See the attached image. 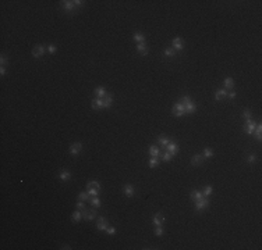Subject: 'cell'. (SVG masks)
<instances>
[{
    "label": "cell",
    "instance_id": "obj_1",
    "mask_svg": "<svg viewBox=\"0 0 262 250\" xmlns=\"http://www.w3.org/2000/svg\"><path fill=\"white\" fill-rule=\"evenodd\" d=\"M87 192H88V194H91V196H98L99 192H101V185H99V182L89 181L88 183H87Z\"/></svg>",
    "mask_w": 262,
    "mask_h": 250
},
{
    "label": "cell",
    "instance_id": "obj_2",
    "mask_svg": "<svg viewBox=\"0 0 262 250\" xmlns=\"http://www.w3.org/2000/svg\"><path fill=\"white\" fill-rule=\"evenodd\" d=\"M185 114V106L183 103H176L174 107H173V115H176V117H181V115H184Z\"/></svg>",
    "mask_w": 262,
    "mask_h": 250
},
{
    "label": "cell",
    "instance_id": "obj_3",
    "mask_svg": "<svg viewBox=\"0 0 262 250\" xmlns=\"http://www.w3.org/2000/svg\"><path fill=\"white\" fill-rule=\"evenodd\" d=\"M255 126H256L255 121H252L251 118H248V119H245V126H244V131L247 132L248 135H252V133H254V131H255Z\"/></svg>",
    "mask_w": 262,
    "mask_h": 250
},
{
    "label": "cell",
    "instance_id": "obj_4",
    "mask_svg": "<svg viewBox=\"0 0 262 250\" xmlns=\"http://www.w3.org/2000/svg\"><path fill=\"white\" fill-rule=\"evenodd\" d=\"M209 206V200L208 197H202V199H199L195 201V210L197 211H201V210H204L205 207Z\"/></svg>",
    "mask_w": 262,
    "mask_h": 250
},
{
    "label": "cell",
    "instance_id": "obj_5",
    "mask_svg": "<svg viewBox=\"0 0 262 250\" xmlns=\"http://www.w3.org/2000/svg\"><path fill=\"white\" fill-rule=\"evenodd\" d=\"M43 51H45V46H43V44H36V46H34V49H32V57L39 58V57L43 56Z\"/></svg>",
    "mask_w": 262,
    "mask_h": 250
},
{
    "label": "cell",
    "instance_id": "obj_6",
    "mask_svg": "<svg viewBox=\"0 0 262 250\" xmlns=\"http://www.w3.org/2000/svg\"><path fill=\"white\" fill-rule=\"evenodd\" d=\"M152 222H154V225H156V226H162V225H163L165 217L162 215V212H156V214H155L154 218H152Z\"/></svg>",
    "mask_w": 262,
    "mask_h": 250
},
{
    "label": "cell",
    "instance_id": "obj_7",
    "mask_svg": "<svg viewBox=\"0 0 262 250\" xmlns=\"http://www.w3.org/2000/svg\"><path fill=\"white\" fill-rule=\"evenodd\" d=\"M61 7H63L66 11H73L77 6H75V1H73V0H66V1H61Z\"/></svg>",
    "mask_w": 262,
    "mask_h": 250
},
{
    "label": "cell",
    "instance_id": "obj_8",
    "mask_svg": "<svg viewBox=\"0 0 262 250\" xmlns=\"http://www.w3.org/2000/svg\"><path fill=\"white\" fill-rule=\"evenodd\" d=\"M82 217L85 219H88V221H92V219H95L96 218V211L95 210H84L82 211Z\"/></svg>",
    "mask_w": 262,
    "mask_h": 250
},
{
    "label": "cell",
    "instance_id": "obj_9",
    "mask_svg": "<svg viewBox=\"0 0 262 250\" xmlns=\"http://www.w3.org/2000/svg\"><path fill=\"white\" fill-rule=\"evenodd\" d=\"M165 149H166V151H169V153L173 156V154H176V153L179 151V144L174 143V142H169V144H167Z\"/></svg>",
    "mask_w": 262,
    "mask_h": 250
},
{
    "label": "cell",
    "instance_id": "obj_10",
    "mask_svg": "<svg viewBox=\"0 0 262 250\" xmlns=\"http://www.w3.org/2000/svg\"><path fill=\"white\" fill-rule=\"evenodd\" d=\"M96 228H98L99 231H106V229H108V222H106V218H103V217H99V218H98Z\"/></svg>",
    "mask_w": 262,
    "mask_h": 250
},
{
    "label": "cell",
    "instance_id": "obj_11",
    "mask_svg": "<svg viewBox=\"0 0 262 250\" xmlns=\"http://www.w3.org/2000/svg\"><path fill=\"white\" fill-rule=\"evenodd\" d=\"M82 149V143H80V142H75V143H71L70 146V153L71 154H78L80 151Z\"/></svg>",
    "mask_w": 262,
    "mask_h": 250
},
{
    "label": "cell",
    "instance_id": "obj_12",
    "mask_svg": "<svg viewBox=\"0 0 262 250\" xmlns=\"http://www.w3.org/2000/svg\"><path fill=\"white\" fill-rule=\"evenodd\" d=\"M183 47H184V42H183V39H180V38L173 39V49H174V50H183Z\"/></svg>",
    "mask_w": 262,
    "mask_h": 250
},
{
    "label": "cell",
    "instance_id": "obj_13",
    "mask_svg": "<svg viewBox=\"0 0 262 250\" xmlns=\"http://www.w3.org/2000/svg\"><path fill=\"white\" fill-rule=\"evenodd\" d=\"M92 108L94 110H101L103 108V100L101 97H95V99L92 100Z\"/></svg>",
    "mask_w": 262,
    "mask_h": 250
},
{
    "label": "cell",
    "instance_id": "obj_14",
    "mask_svg": "<svg viewBox=\"0 0 262 250\" xmlns=\"http://www.w3.org/2000/svg\"><path fill=\"white\" fill-rule=\"evenodd\" d=\"M123 190H124V194H126L127 197H133V196H134V188L131 186L130 183H127V185H124V188H123Z\"/></svg>",
    "mask_w": 262,
    "mask_h": 250
},
{
    "label": "cell",
    "instance_id": "obj_15",
    "mask_svg": "<svg viewBox=\"0 0 262 250\" xmlns=\"http://www.w3.org/2000/svg\"><path fill=\"white\" fill-rule=\"evenodd\" d=\"M82 218V211H80V210H75V211L71 214V219H73V222H80Z\"/></svg>",
    "mask_w": 262,
    "mask_h": 250
},
{
    "label": "cell",
    "instance_id": "obj_16",
    "mask_svg": "<svg viewBox=\"0 0 262 250\" xmlns=\"http://www.w3.org/2000/svg\"><path fill=\"white\" fill-rule=\"evenodd\" d=\"M223 83H224V89H226V90H231L233 86H234V81L231 79L230 76H227V78L223 81Z\"/></svg>",
    "mask_w": 262,
    "mask_h": 250
},
{
    "label": "cell",
    "instance_id": "obj_17",
    "mask_svg": "<svg viewBox=\"0 0 262 250\" xmlns=\"http://www.w3.org/2000/svg\"><path fill=\"white\" fill-rule=\"evenodd\" d=\"M106 89L102 86H99V88H95V96L96 97H101V99H103L105 96H106Z\"/></svg>",
    "mask_w": 262,
    "mask_h": 250
},
{
    "label": "cell",
    "instance_id": "obj_18",
    "mask_svg": "<svg viewBox=\"0 0 262 250\" xmlns=\"http://www.w3.org/2000/svg\"><path fill=\"white\" fill-rule=\"evenodd\" d=\"M137 50H138V53L142 54V56H147L148 54V47L145 43H138L137 44Z\"/></svg>",
    "mask_w": 262,
    "mask_h": 250
},
{
    "label": "cell",
    "instance_id": "obj_19",
    "mask_svg": "<svg viewBox=\"0 0 262 250\" xmlns=\"http://www.w3.org/2000/svg\"><path fill=\"white\" fill-rule=\"evenodd\" d=\"M103 108H109V107L112 106V101H113V97L110 96V94H106L105 97H103Z\"/></svg>",
    "mask_w": 262,
    "mask_h": 250
},
{
    "label": "cell",
    "instance_id": "obj_20",
    "mask_svg": "<svg viewBox=\"0 0 262 250\" xmlns=\"http://www.w3.org/2000/svg\"><path fill=\"white\" fill-rule=\"evenodd\" d=\"M224 96H227V92H226V89H217L216 93H215V99L219 101V100H222Z\"/></svg>",
    "mask_w": 262,
    "mask_h": 250
},
{
    "label": "cell",
    "instance_id": "obj_21",
    "mask_svg": "<svg viewBox=\"0 0 262 250\" xmlns=\"http://www.w3.org/2000/svg\"><path fill=\"white\" fill-rule=\"evenodd\" d=\"M133 39H134L135 42H138V43H144V42H145V36H144V33H141V32H135L134 35H133Z\"/></svg>",
    "mask_w": 262,
    "mask_h": 250
},
{
    "label": "cell",
    "instance_id": "obj_22",
    "mask_svg": "<svg viewBox=\"0 0 262 250\" xmlns=\"http://www.w3.org/2000/svg\"><path fill=\"white\" fill-rule=\"evenodd\" d=\"M169 142H170V140H169L166 136H163V135H160V136L158 138V144L162 146V147H166L167 144H169Z\"/></svg>",
    "mask_w": 262,
    "mask_h": 250
},
{
    "label": "cell",
    "instance_id": "obj_23",
    "mask_svg": "<svg viewBox=\"0 0 262 250\" xmlns=\"http://www.w3.org/2000/svg\"><path fill=\"white\" fill-rule=\"evenodd\" d=\"M204 196H202V192H199V190H191V199L194 200V201H197V200H199V199H202Z\"/></svg>",
    "mask_w": 262,
    "mask_h": 250
},
{
    "label": "cell",
    "instance_id": "obj_24",
    "mask_svg": "<svg viewBox=\"0 0 262 250\" xmlns=\"http://www.w3.org/2000/svg\"><path fill=\"white\" fill-rule=\"evenodd\" d=\"M202 162V156L201 154H194L191 158V164L192 165H199Z\"/></svg>",
    "mask_w": 262,
    "mask_h": 250
},
{
    "label": "cell",
    "instance_id": "obj_25",
    "mask_svg": "<svg viewBox=\"0 0 262 250\" xmlns=\"http://www.w3.org/2000/svg\"><path fill=\"white\" fill-rule=\"evenodd\" d=\"M149 154H151V157H159V154H160L159 147H158V146H151V147H149Z\"/></svg>",
    "mask_w": 262,
    "mask_h": 250
},
{
    "label": "cell",
    "instance_id": "obj_26",
    "mask_svg": "<svg viewBox=\"0 0 262 250\" xmlns=\"http://www.w3.org/2000/svg\"><path fill=\"white\" fill-rule=\"evenodd\" d=\"M59 178H60L61 181H68V179L71 178V174L68 172V171H66V169H64V171H61V172L59 174Z\"/></svg>",
    "mask_w": 262,
    "mask_h": 250
},
{
    "label": "cell",
    "instance_id": "obj_27",
    "mask_svg": "<svg viewBox=\"0 0 262 250\" xmlns=\"http://www.w3.org/2000/svg\"><path fill=\"white\" fill-rule=\"evenodd\" d=\"M195 110H197V106H195V103H192V101L185 106V112H187V114H191V112H194Z\"/></svg>",
    "mask_w": 262,
    "mask_h": 250
},
{
    "label": "cell",
    "instance_id": "obj_28",
    "mask_svg": "<svg viewBox=\"0 0 262 250\" xmlns=\"http://www.w3.org/2000/svg\"><path fill=\"white\" fill-rule=\"evenodd\" d=\"M212 190H213L212 186H209V185H208V186H205L204 190H202V196H204V197H209V196L212 194Z\"/></svg>",
    "mask_w": 262,
    "mask_h": 250
},
{
    "label": "cell",
    "instance_id": "obj_29",
    "mask_svg": "<svg viewBox=\"0 0 262 250\" xmlns=\"http://www.w3.org/2000/svg\"><path fill=\"white\" fill-rule=\"evenodd\" d=\"M91 204H92V207H98V208H99V207H101V200H99V197H98V196H94V197H92V199H91Z\"/></svg>",
    "mask_w": 262,
    "mask_h": 250
},
{
    "label": "cell",
    "instance_id": "obj_30",
    "mask_svg": "<svg viewBox=\"0 0 262 250\" xmlns=\"http://www.w3.org/2000/svg\"><path fill=\"white\" fill-rule=\"evenodd\" d=\"M158 165H159L158 157H151V160H149V167H151V168H155V167H158Z\"/></svg>",
    "mask_w": 262,
    "mask_h": 250
},
{
    "label": "cell",
    "instance_id": "obj_31",
    "mask_svg": "<svg viewBox=\"0 0 262 250\" xmlns=\"http://www.w3.org/2000/svg\"><path fill=\"white\" fill-rule=\"evenodd\" d=\"M261 131H262V126H261V124H258L255 126V138L258 139V140H261Z\"/></svg>",
    "mask_w": 262,
    "mask_h": 250
},
{
    "label": "cell",
    "instance_id": "obj_32",
    "mask_svg": "<svg viewBox=\"0 0 262 250\" xmlns=\"http://www.w3.org/2000/svg\"><path fill=\"white\" fill-rule=\"evenodd\" d=\"M174 54H176V50L173 49V47H167V49L165 50V56L172 57V56H174Z\"/></svg>",
    "mask_w": 262,
    "mask_h": 250
},
{
    "label": "cell",
    "instance_id": "obj_33",
    "mask_svg": "<svg viewBox=\"0 0 262 250\" xmlns=\"http://www.w3.org/2000/svg\"><path fill=\"white\" fill-rule=\"evenodd\" d=\"M191 101H192V100H191L190 96H183V97L180 99V103H183L184 106H187V104H188V103H191Z\"/></svg>",
    "mask_w": 262,
    "mask_h": 250
},
{
    "label": "cell",
    "instance_id": "obj_34",
    "mask_svg": "<svg viewBox=\"0 0 262 250\" xmlns=\"http://www.w3.org/2000/svg\"><path fill=\"white\" fill-rule=\"evenodd\" d=\"M212 156H213V151H212L209 147H206V149L204 150V157L205 158H211Z\"/></svg>",
    "mask_w": 262,
    "mask_h": 250
},
{
    "label": "cell",
    "instance_id": "obj_35",
    "mask_svg": "<svg viewBox=\"0 0 262 250\" xmlns=\"http://www.w3.org/2000/svg\"><path fill=\"white\" fill-rule=\"evenodd\" d=\"M75 207H77V210H80V211H84V210H85V204H84L82 200H78L77 203H75Z\"/></svg>",
    "mask_w": 262,
    "mask_h": 250
},
{
    "label": "cell",
    "instance_id": "obj_36",
    "mask_svg": "<svg viewBox=\"0 0 262 250\" xmlns=\"http://www.w3.org/2000/svg\"><path fill=\"white\" fill-rule=\"evenodd\" d=\"M162 160H163V161H170V160H172V154H170L169 151H165V153L162 154Z\"/></svg>",
    "mask_w": 262,
    "mask_h": 250
},
{
    "label": "cell",
    "instance_id": "obj_37",
    "mask_svg": "<svg viewBox=\"0 0 262 250\" xmlns=\"http://www.w3.org/2000/svg\"><path fill=\"white\" fill-rule=\"evenodd\" d=\"M78 200H82V201L88 200V192H81L78 194Z\"/></svg>",
    "mask_w": 262,
    "mask_h": 250
},
{
    "label": "cell",
    "instance_id": "obj_38",
    "mask_svg": "<svg viewBox=\"0 0 262 250\" xmlns=\"http://www.w3.org/2000/svg\"><path fill=\"white\" fill-rule=\"evenodd\" d=\"M243 117H244L245 119L251 118V110H249V108H245V110L243 111Z\"/></svg>",
    "mask_w": 262,
    "mask_h": 250
},
{
    "label": "cell",
    "instance_id": "obj_39",
    "mask_svg": "<svg viewBox=\"0 0 262 250\" xmlns=\"http://www.w3.org/2000/svg\"><path fill=\"white\" fill-rule=\"evenodd\" d=\"M247 161L249 162V164H252V162H255L256 161V156L255 154H249L248 158H247Z\"/></svg>",
    "mask_w": 262,
    "mask_h": 250
},
{
    "label": "cell",
    "instance_id": "obj_40",
    "mask_svg": "<svg viewBox=\"0 0 262 250\" xmlns=\"http://www.w3.org/2000/svg\"><path fill=\"white\" fill-rule=\"evenodd\" d=\"M48 50H49L50 54H53V53L56 51V44H49V46H48Z\"/></svg>",
    "mask_w": 262,
    "mask_h": 250
},
{
    "label": "cell",
    "instance_id": "obj_41",
    "mask_svg": "<svg viewBox=\"0 0 262 250\" xmlns=\"http://www.w3.org/2000/svg\"><path fill=\"white\" fill-rule=\"evenodd\" d=\"M163 233V229H162V226H156V229H155V235L156 236H160Z\"/></svg>",
    "mask_w": 262,
    "mask_h": 250
},
{
    "label": "cell",
    "instance_id": "obj_42",
    "mask_svg": "<svg viewBox=\"0 0 262 250\" xmlns=\"http://www.w3.org/2000/svg\"><path fill=\"white\" fill-rule=\"evenodd\" d=\"M106 232H108L109 235H115L116 233V229L113 228V226H108V229H106Z\"/></svg>",
    "mask_w": 262,
    "mask_h": 250
},
{
    "label": "cell",
    "instance_id": "obj_43",
    "mask_svg": "<svg viewBox=\"0 0 262 250\" xmlns=\"http://www.w3.org/2000/svg\"><path fill=\"white\" fill-rule=\"evenodd\" d=\"M0 63H1V65H3V67L6 65V63H7V57L4 56V54H1V58H0Z\"/></svg>",
    "mask_w": 262,
    "mask_h": 250
},
{
    "label": "cell",
    "instance_id": "obj_44",
    "mask_svg": "<svg viewBox=\"0 0 262 250\" xmlns=\"http://www.w3.org/2000/svg\"><path fill=\"white\" fill-rule=\"evenodd\" d=\"M0 74H1V75H4V74H6V67H3V65L0 67Z\"/></svg>",
    "mask_w": 262,
    "mask_h": 250
},
{
    "label": "cell",
    "instance_id": "obj_45",
    "mask_svg": "<svg viewBox=\"0 0 262 250\" xmlns=\"http://www.w3.org/2000/svg\"><path fill=\"white\" fill-rule=\"evenodd\" d=\"M229 97H230V99H234V97H236V92H233V90H231L230 93H229Z\"/></svg>",
    "mask_w": 262,
    "mask_h": 250
},
{
    "label": "cell",
    "instance_id": "obj_46",
    "mask_svg": "<svg viewBox=\"0 0 262 250\" xmlns=\"http://www.w3.org/2000/svg\"><path fill=\"white\" fill-rule=\"evenodd\" d=\"M61 249H67V250H70L71 247H70V246H68V244H63V246H61Z\"/></svg>",
    "mask_w": 262,
    "mask_h": 250
}]
</instances>
